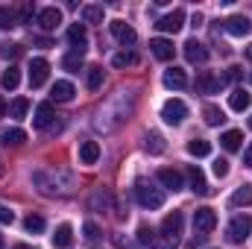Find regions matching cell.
Returning a JSON list of instances; mask_svg holds the SVG:
<instances>
[{
  "instance_id": "obj_15",
  "label": "cell",
  "mask_w": 252,
  "mask_h": 249,
  "mask_svg": "<svg viewBox=\"0 0 252 249\" xmlns=\"http://www.w3.org/2000/svg\"><path fill=\"white\" fill-rule=\"evenodd\" d=\"M53 103H38L35 106V115H32V126L35 129H47V126L53 124Z\"/></svg>"
},
{
  "instance_id": "obj_1",
  "label": "cell",
  "mask_w": 252,
  "mask_h": 249,
  "mask_svg": "<svg viewBox=\"0 0 252 249\" xmlns=\"http://www.w3.org/2000/svg\"><path fill=\"white\" fill-rule=\"evenodd\" d=\"M135 196H138V205L141 208H150V211H156V208L164 205V190L156 187L153 182H144V179L135 185Z\"/></svg>"
},
{
  "instance_id": "obj_19",
  "label": "cell",
  "mask_w": 252,
  "mask_h": 249,
  "mask_svg": "<svg viewBox=\"0 0 252 249\" xmlns=\"http://www.w3.org/2000/svg\"><path fill=\"white\" fill-rule=\"evenodd\" d=\"M100 158V144L97 141H82L79 144V161L82 164H97Z\"/></svg>"
},
{
  "instance_id": "obj_21",
  "label": "cell",
  "mask_w": 252,
  "mask_h": 249,
  "mask_svg": "<svg viewBox=\"0 0 252 249\" xmlns=\"http://www.w3.org/2000/svg\"><path fill=\"white\" fill-rule=\"evenodd\" d=\"M188 185H190L193 193H208V182H205V176H202V170H199L196 164L188 167Z\"/></svg>"
},
{
  "instance_id": "obj_40",
  "label": "cell",
  "mask_w": 252,
  "mask_h": 249,
  "mask_svg": "<svg viewBox=\"0 0 252 249\" xmlns=\"http://www.w3.org/2000/svg\"><path fill=\"white\" fill-rule=\"evenodd\" d=\"M82 232H85V241H91V244L100 238V229H97V223H85V229H82Z\"/></svg>"
},
{
  "instance_id": "obj_20",
  "label": "cell",
  "mask_w": 252,
  "mask_h": 249,
  "mask_svg": "<svg viewBox=\"0 0 252 249\" xmlns=\"http://www.w3.org/2000/svg\"><path fill=\"white\" fill-rule=\"evenodd\" d=\"M220 144H223V150L235 153V150H241V144H244V132H241V129H226V132L220 135Z\"/></svg>"
},
{
  "instance_id": "obj_43",
  "label": "cell",
  "mask_w": 252,
  "mask_h": 249,
  "mask_svg": "<svg viewBox=\"0 0 252 249\" xmlns=\"http://www.w3.org/2000/svg\"><path fill=\"white\" fill-rule=\"evenodd\" d=\"M241 73H244L241 67H229V70H226V82H238V79H241Z\"/></svg>"
},
{
  "instance_id": "obj_26",
  "label": "cell",
  "mask_w": 252,
  "mask_h": 249,
  "mask_svg": "<svg viewBox=\"0 0 252 249\" xmlns=\"http://www.w3.org/2000/svg\"><path fill=\"white\" fill-rule=\"evenodd\" d=\"M188 153L190 156H196V158H205V156H211V144H208L205 138H190L188 141Z\"/></svg>"
},
{
  "instance_id": "obj_36",
  "label": "cell",
  "mask_w": 252,
  "mask_h": 249,
  "mask_svg": "<svg viewBox=\"0 0 252 249\" xmlns=\"http://www.w3.org/2000/svg\"><path fill=\"white\" fill-rule=\"evenodd\" d=\"M12 27H15V12L0 6V30H12Z\"/></svg>"
},
{
  "instance_id": "obj_7",
  "label": "cell",
  "mask_w": 252,
  "mask_h": 249,
  "mask_svg": "<svg viewBox=\"0 0 252 249\" xmlns=\"http://www.w3.org/2000/svg\"><path fill=\"white\" fill-rule=\"evenodd\" d=\"M50 76V62L47 59H32L30 62V88H41Z\"/></svg>"
},
{
  "instance_id": "obj_33",
  "label": "cell",
  "mask_w": 252,
  "mask_h": 249,
  "mask_svg": "<svg viewBox=\"0 0 252 249\" xmlns=\"http://www.w3.org/2000/svg\"><path fill=\"white\" fill-rule=\"evenodd\" d=\"M135 62H138V56L132 50H124V53H115L112 56V64L115 67H129V64H135Z\"/></svg>"
},
{
  "instance_id": "obj_49",
  "label": "cell",
  "mask_w": 252,
  "mask_h": 249,
  "mask_svg": "<svg viewBox=\"0 0 252 249\" xmlns=\"http://www.w3.org/2000/svg\"><path fill=\"white\" fill-rule=\"evenodd\" d=\"M0 249H3V235H0Z\"/></svg>"
},
{
  "instance_id": "obj_29",
  "label": "cell",
  "mask_w": 252,
  "mask_h": 249,
  "mask_svg": "<svg viewBox=\"0 0 252 249\" xmlns=\"http://www.w3.org/2000/svg\"><path fill=\"white\" fill-rule=\"evenodd\" d=\"M202 118H205V124L208 126H220L223 121H226L223 109H217V106H205V109H202Z\"/></svg>"
},
{
  "instance_id": "obj_50",
  "label": "cell",
  "mask_w": 252,
  "mask_h": 249,
  "mask_svg": "<svg viewBox=\"0 0 252 249\" xmlns=\"http://www.w3.org/2000/svg\"><path fill=\"white\" fill-rule=\"evenodd\" d=\"M250 129H252V118H250Z\"/></svg>"
},
{
  "instance_id": "obj_24",
  "label": "cell",
  "mask_w": 252,
  "mask_h": 249,
  "mask_svg": "<svg viewBox=\"0 0 252 249\" xmlns=\"http://www.w3.org/2000/svg\"><path fill=\"white\" fill-rule=\"evenodd\" d=\"M103 18H106V9H103L100 3L82 6V21H85V24H103Z\"/></svg>"
},
{
  "instance_id": "obj_2",
  "label": "cell",
  "mask_w": 252,
  "mask_h": 249,
  "mask_svg": "<svg viewBox=\"0 0 252 249\" xmlns=\"http://www.w3.org/2000/svg\"><path fill=\"white\" fill-rule=\"evenodd\" d=\"M250 232H252V217H247V214H238V217L226 226L229 244H244V241L250 238Z\"/></svg>"
},
{
  "instance_id": "obj_37",
  "label": "cell",
  "mask_w": 252,
  "mask_h": 249,
  "mask_svg": "<svg viewBox=\"0 0 252 249\" xmlns=\"http://www.w3.org/2000/svg\"><path fill=\"white\" fill-rule=\"evenodd\" d=\"M138 241H141L144 247H153V241H156V232H153L150 226H141V229H138Z\"/></svg>"
},
{
  "instance_id": "obj_31",
  "label": "cell",
  "mask_w": 252,
  "mask_h": 249,
  "mask_svg": "<svg viewBox=\"0 0 252 249\" xmlns=\"http://www.w3.org/2000/svg\"><path fill=\"white\" fill-rule=\"evenodd\" d=\"M147 153H153V156H161L164 153V138L158 132H150L147 135Z\"/></svg>"
},
{
  "instance_id": "obj_28",
  "label": "cell",
  "mask_w": 252,
  "mask_h": 249,
  "mask_svg": "<svg viewBox=\"0 0 252 249\" xmlns=\"http://www.w3.org/2000/svg\"><path fill=\"white\" fill-rule=\"evenodd\" d=\"M82 62H85V53H79V50H70V53L62 59V67H64V70H73V73H76V70L82 67Z\"/></svg>"
},
{
  "instance_id": "obj_10",
  "label": "cell",
  "mask_w": 252,
  "mask_h": 249,
  "mask_svg": "<svg viewBox=\"0 0 252 249\" xmlns=\"http://www.w3.org/2000/svg\"><path fill=\"white\" fill-rule=\"evenodd\" d=\"M156 176H158V182H161V185L167 187V190H173V193L185 187V182H182V173H179V170H173V167H161Z\"/></svg>"
},
{
  "instance_id": "obj_25",
  "label": "cell",
  "mask_w": 252,
  "mask_h": 249,
  "mask_svg": "<svg viewBox=\"0 0 252 249\" xmlns=\"http://www.w3.org/2000/svg\"><path fill=\"white\" fill-rule=\"evenodd\" d=\"M0 85H3L6 91H15V88L21 85V70H18L15 64H9V70H3V76H0Z\"/></svg>"
},
{
  "instance_id": "obj_9",
  "label": "cell",
  "mask_w": 252,
  "mask_h": 249,
  "mask_svg": "<svg viewBox=\"0 0 252 249\" xmlns=\"http://www.w3.org/2000/svg\"><path fill=\"white\" fill-rule=\"evenodd\" d=\"M109 30H112V35H115L124 47H132V44L138 41V32H135L126 21H112V24H109Z\"/></svg>"
},
{
  "instance_id": "obj_23",
  "label": "cell",
  "mask_w": 252,
  "mask_h": 249,
  "mask_svg": "<svg viewBox=\"0 0 252 249\" xmlns=\"http://www.w3.org/2000/svg\"><path fill=\"white\" fill-rule=\"evenodd\" d=\"M73 94H76V91H73V85H70L67 79H59V82L53 85V91H50V97H53L56 103H67V100H73Z\"/></svg>"
},
{
  "instance_id": "obj_45",
  "label": "cell",
  "mask_w": 252,
  "mask_h": 249,
  "mask_svg": "<svg viewBox=\"0 0 252 249\" xmlns=\"http://www.w3.org/2000/svg\"><path fill=\"white\" fill-rule=\"evenodd\" d=\"M244 164H247V167H252V144L247 147V153H244Z\"/></svg>"
},
{
  "instance_id": "obj_3",
  "label": "cell",
  "mask_w": 252,
  "mask_h": 249,
  "mask_svg": "<svg viewBox=\"0 0 252 249\" xmlns=\"http://www.w3.org/2000/svg\"><path fill=\"white\" fill-rule=\"evenodd\" d=\"M217 226V211L214 208H196L193 211V232L196 238H205L208 232H214Z\"/></svg>"
},
{
  "instance_id": "obj_16",
  "label": "cell",
  "mask_w": 252,
  "mask_h": 249,
  "mask_svg": "<svg viewBox=\"0 0 252 249\" xmlns=\"http://www.w3.org/2000/svg\"><path fill=\"white\" fill-rule=\"evenodd\" d=\"M223 27H226V32H232V35H247L252 30V24H250L247 15H232V18L223 21Z\"/></svg>"
},
{
  "instance_id": "obj_8",
  "label": "cell",
  "mask_w": 252,
  "mask_h": 249,
  "mask_svg": "<svg viewBox=\"0 0 252 249\" xmlns=\"http://www.w3.org/2000/svg\"><path fill=\"white\" fill-rule=\"evenodd\" d=\"M182 27H185V12L182 9H173L170 15L156 21V30H161V32H179Z\"/></svg>"
},
{
  "instance_id": "obj_42",
  "label": "cell",
  "mask_w": 252,
  "mask_h": 249,
  "mask_svg": "<svg viewBox=\"0 0 252 249\" xmlns=\"http://www.w3.org/2000/svg\"><path fill=\"white\" fill-rule=\"evenodd\" d=\"M150 249H176V244H170V241H164V238L156 235V241H153V247Z\"/></svg>"
},
{
  "instance_id": "obj_34",
  "label": "cell",
  "mask_w": 252,
  "mask_h": 249,
  "mask_svg": "<svg viewBox=\"0 0 252 249\" xmlns=\"http://www.w3.org/2000/svg\"><path fill=\"white\" fill-rule=\"evenodd\" d=\"M27 109H30V100H27V97H18V100H12V106H9V115H12V118H24Z\"/></svg>"
},
{
  "instance_id": "obj_12",
  "label": "cell",
  "mask_w": 252,
  "mask_h": 249,
  "mask_svg": "<svg viewBox=\"0 0 252 249\" xmlns=\"http://www.w3.org/2000/svg\"><path fill=\"white\" fill-rule=\"evenodd\" d=\"M220 79L214 76V70H199L196 76V94H217Z\"/></svg>"
},
{
  "instance_id": "obj_13",
  "label": "cell",
  "mask_w": 252,
  "mask_h": 249,
  "mask_svg": "<svg viewBox=\"0 0 252 249\" xmlns=\"http://www.w3.org/2000/svg\"><path fill=\"white\" fill-rule=\"evenodd\" d=\"M185 59H188L190 64H205L208 62V47L199 44L196 38H190L188 44H185Z\"/></svg>"
},
{
  "instance_id": "obj_22",
  "label": "cell",
  "mask_w": 252,
  "mask_h": 249,
  "mask_svg": "<svg viewBox=\"0 0 252 249\" xmlns=\"http://www.w3.org/2000/svg\"><path fill=\"white\" fill-rule=\"evenodd\" d=\"M50 241H53V247L56 249H67L70 247V244H73V229H70V223H62V226L53 232Z\"/></svg>"
},
{
  "instance_id": "obj_35",
  "label": "cell",
  "mask_w": 252,
  "mask_h": 249,
  "mask_svg": "<svg viewBox=\"0 0 252 249\" xmlns=\"http://www.w3.org/2000/svg\"><path fill=\"white\" fill-rule=\"evenodd\" d=\"M103 85V67H88V88L97 91Z\"/></svg>"
},
{
  "instance_id": "obj_46",
  "label": "cell",
  "mask_w": 252,
  "mask_h": 249,
  "mask_svg": "<svg viewBox=\"0 0 252 249\" xmlns=\"http://www.w3.org/2000/svg\"><path fill=\"white\" fill-rule=\"evenodd\" d=\"M6 112H9V106H6V100L0 97V118H6Z\"/></svg>"
},
{
  "instance_id": "obj_41",
  "label": "cell",
  "mask_w": 252,
  "mask_h": 249,
  "mask_svg": "<svg viewBox=\"0 0 252 249\" xmlns=\"http://www.w3.org/2000/svg\"><path fill=\"white\" fill-rule=\"evenodd\" d=\"M3 56H6V59L21 56V44H6V47H3Z\"/></svg>"
},
{
  "instance_id": "obj_30",
  "label": "cell",
  "mask_w": 252,
  "mask_h": 249,
  "mask_svg": "<svg viewBox=\"0 0 252 249\" xmlns=\"http://www.w3.org/2000/svg\"><path fill=\"white\" fill-rule=\"evenodd\" d=\"M24 141H27V132H24V129H18V126H12V129H6V132H3V144L18 147V144H24Z\"/></svg>"
},
{
  "instance_id": "obj_6",
  "label": "cell",
  "mask_w": 252,
  "mask_h": 249,
  "mask_svg": "<svg viewBox=\"0 0 252 249\" xmlns=\"http://www.w3.org/2000/svg\"><path fill=\"white\" fill-rule=\"evenodd\" d=\"M35 21H38V27H41L44 32H53V30L62 24V9H56V6H44V9H38Z\"/></svg>"
},
{
  "instance_id": "obj_17",
  "label": "cell",
  "mask_w": 252,
  "mask_h": 249,
  "mask_svg": "<svg viewBox=\"0 0 252 249\" xmlns=\"http://www.w3.org/2000/svg\"><path fill=\"white\" fill-rule=\"evenodd\" d=\"M250 106H252V94H250V91L235 88V91L229 94V109H232V112H247Z\"/></svg>"
},
{
  "instance_id": "obj_51",
  "label": "cell",
  "mask_w": 252,
  "mask_h": 249,
  "mask_svg": "<svg viewBox=\"0 0 252 249\" xmlns=\"http://www.w3.org/2000/svg\"><path fill=\"white\" fill-rule=\"evenodd\" d=\"M0 173H3V170H0Z\"/></svg>"
},
{
  "instance_id": "obj_47",
  "label": "cell",
  "mask_w": 252,
  "mask_h": 249,
  "mask_svg": "<svg viewBox=\"0 0 252 249\" xmlns=\"http://www.w3.org/2000/svg\"><path fill=\"white\" fill-rule=\"evenodd\" d=\"M12 249H35V247H30V244H15Z\"/></svg>"
},
{
  "instance_id": "obj_32",
  "label": "cell",
  "mask_w": 252,
  "mask_h": 249,
  "mask_svg": "<svg viewBox=\"0 0 252 249\" xmlns=\"http://www.w3.org/2000/svg\"><path fill=\"white\" fill-rule=\"evenodd\" d=\"M24 229L32 232V235H41V232H44V217H41V214H27Z\"/></svg>"
},
{
  "instance_id": "obj_27",
  "label": "cell",
  "mask_w": 252,
  "mask_h": 249,
  "mask_svg": "<svg viewBox=\"0 0 252 249\" xmlns=\"http://www.w3.org/2000/svg\"><path fill=\"white\" fill-rule=\"evenodd\" d=\"M232 205H252V185L247 182V185H241L235 193H232Z\"/></svg>"
},
{
  "instance_id": "obj_48",
  "label": "cell",
  "mask_w": 252,
  "mask_h": 249,
  "mask_svg": "<svg viewBox=\"0 0 252 249\" xmlns=\"http://www.w3.org/2000/svg\"><path fill=\"white\" fill-rule=\"evenodd\" d=\"M247 59H250V62H252V44H250V47H247Z\"/></svg>"
},
{
  "instance_id": "obj_11",
  "label": "cell",
  "mask_w": 252,
  "mask_h": 249,
  "mask_svg": "<svg viewBox=\"0 0 252 249\" xmlns=\"http://www.w3.org/2000/svg\"><path fill=\"white\" fill-rule=\"evenodd\" d=\"M67 41H70L73 50L85 53V47H88V32H85V27H82V24H70V27H67Z\"/></svg>"
},
{
  "instance_id": "obj_39",
  "label": "cell",
  "mask_w": 252,
  "mask_h": 249,
  "mask_svg": "<svg viewBox=\"0 0 252 249\" xmlns=\"http://www.w3.org/2000/svg\"><path fill=\"white\" fill-rule=\"evenodd\" d=\"M226 173H229V161H226V158H217V161H214V176L223 179Z\"/></svg>"
},
{
  "instance_id": "obj_44",
  "label": "cell",
  "mask_w": 252,
  "mask_h": 249,
  "mask_svg": "<svg viewBox=\"0 0 252 249\" xmlns=\"http://www.w3.org/2000/svg\"><path fill=\"white\" fill-rule=\"evenodd\" d=\"M21 18H24V24H27V21L32 18V6H24V9H21Z\"/></svg>"
},
{
  "instance_id": "obj_18",
  "label": "cell",
  "mask_w": 252,
  "mask_h": 249,
  "mask_svg": "<svg viewBox=\"0 0 252 249\" xmlns=\"http://www.w3.org/2000/svg\"><path fill=\"white\" fill-rule=\"evenodd\" d=\"M164 85H167V88H173V91H182V88L188 85L185 70H182V67H170V70H164Z\"/></svg>"
},
{
  "instance_id": "obj_14",
  "label": "cell",
  "mask_w": 252,
  "mask_h": 249,
  "mask_svg": "<svg viewBox=\"0 0 252 249\" xmlns=\"http://www.w3.org/2000/svg\"><path fill=\"white\" fill-rule=\"evenodd\" d=\"M150 50H153V56H156V59L170 62L176 47H173V41H170V38H153V41H150Z\"/></svg>"
},
{
  "instance_id": "obj_5",
  "label": "cell",
  "mask_w": 252,
  "mask_h": 249,
  "mask_svg": "<svg viewBox=\"0 0 252 249\" xmlns=\"http://www.w3.org/2000/svg\"><path fill=\"white\" fill-rule=\"evenodd\" d=\"M161 238L170 244H179V238H182V214L179 211H173L161 220Z\"/></svg>"
},
{
  "instance_id": "obj_4",
  "label": "cell",
  "mask_w": 252,
  "mask_h": 249,
  "mask_svg": "<svg viewBox=\"0 0 252 249\" xmlns=\"http://www.w3.org/2000/svg\"><path fill=\"white\" fill-rule=\"evenodd\" d=\"M185 118H188V106L182 103V100H167L164 106H161V121L170 126H179L185 124Z\"/></svg>"
},
{
  "instance_id": "obj_38",
  "label": "cell",
  "mask_w": 252,
  "mask_h": 249,
  "mask_svg": "<svg viewBox=\"0 0 252 249\" xmlns=\"http://www.w3.org/2000/svg\"><path fill=\"white\" fill-rule=\"evenodd\" d=\"M12 223H15V211L0 205V226H12Z\"/></svg>"
}]
</instances>
